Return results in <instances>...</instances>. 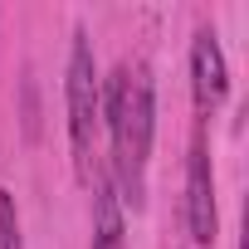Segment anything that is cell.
Here are the masks:
<instances>
[{"label":"cell","instance_id":"cell-1","mask_svg":"<svg viewBox=\"0 0 249 249\" xmlns=\"http://www.w3.org/2000/svg\"><path fill=\"white\" fill-rule=\"evenodd\" d=\"M103 127L112 142V191L132 210L147 205V161H152V132H157V98L147 64H117L103 83Z\"/></svg>","mask_w":249,"mask_h":249},{"label":"cell","instance_id":"cell-2","mask_svg":"<svg viewBox=\"0 0 249 249\" xmlns=\"http://www.w3.org/2000/svg\"><path fill=\"white\" fill-rule=\"evenodd\" d=\"M64 103H69V147H73V171L83 186H93V142L103 127V83L93 64V44L83 30H73L69 49V73H64Z\"/></svg>","mask_w":249,"mask_h":249},{"label":"cell","instance_id":"cell-3","mask_svg":"<svg viewBox=\"0 0 249 249\" xmlns=\"http://www.w3.org/2000/svg\"><path fill=\"white\" fill-rule=\"evenodd\" d=\"M186 225H191V239H196L200 249H205V244H215L220 215H215V171H210L205 127H196L191 161H186Z\"/></svg>","mask_w":249,"mask_h":249},{"label":"cell","instance_id":"cell-4","mask_svg":"<svg viewBox=\"0 0 249 249\" xmlns=\"http://www.w3.org/2000/svg\"><path fill=\"white\" fill-rule=\"evenodd\" d=\"M191 93H196V112H200V127H205V122L220 112L225 93H230V69H225L215 30H196V44H191Z\"/></svg>","mask_w":249,"mask_h":249},{"label":"cell","instance_id":"cell-5","mask_svg":"<svg viewBox=\"0 0 249 249\" xmlns=\"http://www.w3.org/2000/svg\"><path fill=\"white\" fill-rule=\"evenodd\" d=\"M93 249H127L122 200H117L112 181H98V191H93Z\"/></svg>","mask_w":249,"mask_h":249},{"label":"cell","instance_id":"cell-6","mask_svg":"<svg viewBox=\"0 0 249 249\" xmlns=\"http://www.w3.org/2000/svg\"><path fill=\"white\" fill-rule=\"evenodd\" d=\"M0 249H25V239H20V210H15L10 191H0Z\"/></svg>","mask_w":249,"mask_h":249}]
</instances>
